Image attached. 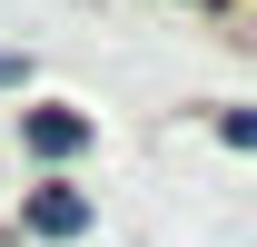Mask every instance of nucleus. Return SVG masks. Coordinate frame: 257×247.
Masks as SVG:
<instances>
[{
	"instance_id": "obj_4",
	"label": "nucleus",
	"mask_w": 257,
	"mask_h": 247,
	"mask_svg": "<svg viewBox=\"0 0 257 247\" xmlns=\"http://www.w3.org/2000/svg\"><path fill=\"white\" fill-rule=\"evenodd\" d=\"M20 79H30V60H20V50H0V89H20Z\"/></svg>"
},
{
	"instance_id": "obj_3",
	"label": "nucleus",
	"mask_w": 257,
	"mask_h": 247,
	"mask_svg": "<svg viewBox=\"0 0 257 247\" xmlns=\"http://www.w3.org/2000/svg\"><path fill=\"white\" fill-rule=\"evenodd\" d=\"M218 139H227V149H247V158H257V109H218Z\"/></svg>"
},
{
	"instance_id": "obj_2",
	"label": "nucleus",
	"mask_w": 257,
	"mask_h": 247,
	"mask_svg": "<svg viewBox=\"0 0 257 247\" xmlns=\"http://www.w3.org/2000/svg\"><path fill=\"white\" fill-rule=\"evenodd\" d=\"M20 139H30V158H79L89 149V119H79V109H30Z\"/></svg>"
},
{
	"instance_id": "obj_1",
	"label": "nucleus",
	"mask_w": 257,
	"mask_h": 247,
	"mask_svg": "<svg viewBox=\"0 0 257 247\" xmlns=\"http://www.w3.org/2000/svg\"><path fill=\"white\" fill-rule=\"evenodd\" d=\"M30 227H40V237H89V198H79V188H60V178H50V188H30Z\"/></svg>"
}]
</instances>
